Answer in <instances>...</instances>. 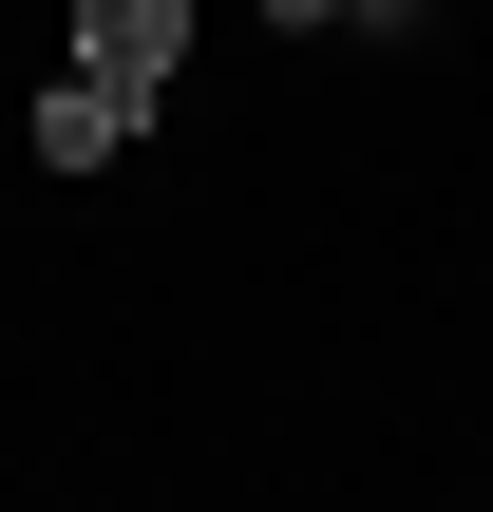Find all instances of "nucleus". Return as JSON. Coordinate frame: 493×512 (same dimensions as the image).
<instances>
[{"instance_id":"nucleus-1","label":"nucleus","mask_w":493,"mask_h":512,"mask_svg":"<svg viewBox=\"0 0 493 512\" xmlns=\"http://www.w3.org/2000/svg\"><path fill=\"white\" fill-rule=\"evenodd\" d=\"M133 133H152V95H133V76H95V57H57V76H38V152H57V171H114Z\"/></svg>"},{"instance_id":"nucleus-2","label":"nucleus","mask_w":493,"mask_h":512,"mask_svg":"<svg viewBox=\"0 0 493 512\" xmlns=\"http://www.w3.org/2000/svg\"><path fill=\"white\" fill-rule=\"evenodd\" d=\"M76 57H95V76H133V95H171V57H190V0H76Z\"/></svg>"},{"instance_id":"nucleus-3","label":"nucleus","mask_w":493,"mask_h":512,"mask_svg":"<svg viewBox=\"0 0 493 512\" xmlns=\"http://www.w3.org/2000/svg\"><path fill=\"white\" fill-rule=\"evenodd\" d=\"M266 19H361V0H266Z\"/></svg>"},{"instance_id":"nucleus-4","label":"nucleus","mask_w":493,"mask_h":512,"mask_svg":"<svg viewBox=\"0 0 493 512\" xmlns=\"http://www.w3.org/2000/svg\"><path fill=\"white\" fill-rule=\"evenodd\" d=\"M361 19H399V0H361Z\"/></svg>"}]
</instances>
